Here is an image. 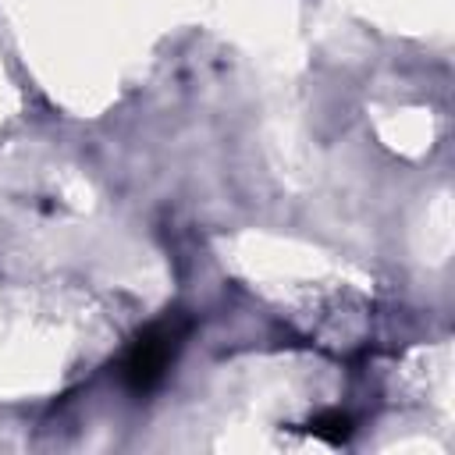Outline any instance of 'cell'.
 I'll return each mask as SVG.
<instances>
[{
	"instance_id": "6da1fadb",
	"label": "cell",
	"mask_w": 455,
	"mask_h": 455,
	"mask_svg": "<svg viewBox=\"0 0 455 455\" xmlns=\"http://www.w3.org/2000/svg\"><path fill=\"white\" fill-rule=\"evenodd\" d=\"M185 334H188V316H181V313H167V316L153 320V323L132 341V348H128V355H124V366H121L124 384H128L135 395L153 391V387L167 377V370H171V363H174V355H178Z\"/></svg>"
},
{
	"instance_id": "7a4b0ae2",
	"label": "cell",
	"mask_w": 455,
	"mask_h": 455,
	"mask_svg": "<svg viewBox=\"0 0 455 455\" xmlns=\"http://www.w3.org/2000/svg\"><path fill=\"white\" fill-rule=\"evenodd\" d=\"M309 430H313L316 437L331 441V444H341V441L348 437V416H341V412H323V416H316V419L309 423Z\"/></svg>"
}]
</instances>
